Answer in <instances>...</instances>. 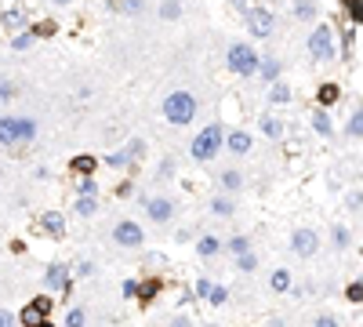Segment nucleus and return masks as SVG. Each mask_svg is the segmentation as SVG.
Segmentation results:
<instances>
[{
  "instance_id": "obj_57",
  "label": "nucleus",
  "mask_w": 363,
  "mask_h": 327,
  "mask_svg": "<svg viewBox=\"0 0 363 327\" xmlns=\"http://www.w3.org/2000/svg\"><path fill=\"white\" fill-rule=\"evenodd\" d=\"M208 327H218V324H208Z\"/></svg>"
},
{
  "instance_id": "obj_37",
  "label": "nucleus",
  "mask_w": 363,
  "mask_h": 327,
  "mask_svg": "<svg viewBox=\"0 0 363 327\" xmlns=\"http://www.w3.org/2000/svg\"><path fill=\"white\" fill-rule=\"evenodd\" d=\"M175 175H178V160H175V157H164L160 168H156V178H160V182H167V178H175Z\"/></svg>"
},
{
  "instance_id": "obj_43",
  "label": "nucleus",
  "mask_w": 363,
  "mask_h": 327,
  "mask_svg": "<svg viewBox=\"0 0 363 327\" xmlns=\"http://www.w3.org/2000/svg\"><path fill=\"white\" fill-rule=\"evenodd\" d=\"M345 11H349V19L356 26H363V0H345Z\"/></svg>"
},
{
  "instance_id": "obj_9",
  "label": "nucleus",
  "mask_w": 363,
  "mask_h": 327,
  "mask_svg": "<svg viewBox=\"0 0 363 327\" xmlns=\"http://www.w3.org/2000/svg\"><path fill=\"white\" fill-rule=\"evenodd\" d=\"M113 240L120 244V248L135 251V248H142V244H146V233H142V225H138V222H131V218H120V222L113 225Z\"/></svg>"
},
{
  "instance_id": "obj_52",
  "label": "nucleus",
  "mask_w": 363,
  "mask_h": 327,
  "mask_svg": "<svg viewBox=\"0 0 363 327\" xmlns=\"http://www.w3.org/2000/svg\"><path fill=\"white\" fill-rule=\"evenodd\" d=\"M131 193H135V186H131V182H120V186H117V196H120V200H128Z\"/></svg>"
},
{
  "instance_id": "obj_41",
  "label": "nucleus",
  "mask_w": 363,
  "mask_h": 327,
  "mask_svg": "<svg viewBox=\"0 0 363 327\" xmlns=\"http://www.w3.org/2000/svg\"><path fill=\"white\" fill-rule=\"evenodd\" d=\"M178 15H182V4H178V0H164V4H160V19L175 22Z\"/></svg>"
},
{
  "instance_id": "obj_24",
  "label": "nucleus",
  "mask_w": 363,
  "mask_h": 327,
  "mask_svg": "<svg viewBox=\"0 0 363 327\" xmlns=\"http://www.w3.org/2000/svg\"><path fill=\"white\" fill-rule=\"evenodd\" d=\"M291 98H294V91H291L287 80H276V84H269V106H287Z\"/></svg>"
},
{
  "instance_id": "obj_49",
  "label": "nucleus",
  "mask_w": 363,
  "mask_h": 327,
  "mask_svg": "<svg viewBox=\"0 0 363 327\" xmlns=\"http://www.w3.org/2000/svg\"><path fill=\"white\" fill-rule=\"evenodd\" d=\"M0 327H22V324H19V317H15L11 309L0 305Z\"/></svg>"
},
{
  "instance_id": "obj_3",
  "label": "nucleus",
  "mask_w": 363,
  "mask_h": 327,
  "mask_svg": "<svg viewBox=\"0 0 363 327\" xmlns=\"http://www.w3.org/2000/svg\"><path fill=\"white\" fill-rule=\"evenodd\" d=\"M37 138V120L29 117H0V145L15 150V145H26Z\"/></svg>"
},
{
  "instance_id": "obj_54",
  "label": "nucleus",
  "mask_w": 363,
  "mask_h": 327,
  "mask_svg": "<svg viewBox=\"0 0 363 327\" xmlns=\"http://www.w3.org/2000/svg\"><path fill=\"white\" fill-rule=\"evenodd\" d=\"M229 4H233V8H236V11H244V15H247V11H251V4H247V0H229Z\"/></svg>"
},
{
  "instance_id": "obj_40",
  "label": "nucleus",
  "mask_w": 363,
  "mask_h": 327,
  "mask_svg": "<svg viewBox=\"0 0 363 327\" xmlns=\"http://www.w3.org/2000/svg\"><path fill=\"white\" fill-rule=\"evenodd\" d=\"M211 291H214V280H211V276H200V280L193 284V294H196V298H203V302L211 298Z\"/></svg>"
},
{
  "instance_id": "obj_28",
  "label": "nucleus",
  "mask_w": 363,
  "mask_h": 327,
  "mask_svg": "<svg viewBox=\"0 0 363 327\" xmlns=\"http://www.w3.org/2000/svg\"><path fill=\"white\" fill-rule=\"evenodd\" d=\"M226 251H229L233 258H240V255H247V251H255V248H251V237H244V233H236V237H229V240H226Z\"/></svg>"
},
{
  "instance_id": "obj_51",
  "label": "nucleus",
  "mask_w": 363,
  "mask_h": 327,
  "mask_svg": "<svg viewBox=\"0 0 363 327\" xmlns=\"http://www.w3.org/2000/svg\"><path fill=\"white\" fill-rule=\"evenodd\" d=\"M15 98V84L11 80H0V102H11Z\"/></svg>"
},
{
  "instance_id": "obj_39",
  "label": "nucleus",
  "mask_w": 363,
  "mask_h": 327,
  "mask_svg": "<svg viewBox=\"0 0 363 327\" xmlns=\"http://www.w3.org/2000/svg\"><path fill=\"white\" fill-rule=\"evenodd\" d=\"M345 298H349L353 305H360V302H363V276L349 280V287H345Z\"/></svg>"
},
{
  "instance_id": "obj_35",
  "label": "nucleus",
  "mask_w": 363,
  "mask_h": 327,
  "mask_svg": "<svg viewBox=\"0 0 363 327\" xmlns=\"http://www.w3.org/2000/svg\"><path fill=\"white\" fill-rule=\"evenodd\" d=\"M44 320H47V317H40V313H37V309L29 305V302L22 305V313H19V324H22V327H40Z\"/></svg>"
},
{
  "instance_id": "obj_25",
  "label": "nucleus",
  "mask_w": 363,
  "mask_h": 327,
  "mask_svg": "<svg viewBox=\"0 0 363 327\" xmlns=\"http://www.w3.org/2000/svg\"><path fill=\"white\" fill-rule=\"evenodd\" d=\"M312 131H316L320 138H330V135H335V120H330L327 109H316V113H312Z\"/></svg>"
},
{
  "instance_id": "obj_10",
  "label": "nucleus",
  "mask_w": 363,
  "mask_h": 327,
  "mask_svg": "<svg viewBox=\"0 0 363 327\" xmlns=\"http://www.w3.org/2000/svg\"><path fill=\"white\" fill-rule=\"evenodd\" d=\"M247 29H251V37H273V29H276V19H273V11L269 8H251L247 15Z\"/></svg>"
},
{
  "instance_id": "obj_34",
  "label": "nucleus",
  "mask_w": 363,
  "mask_h": 327,
  "mask_svg": "<svg viewBox=\"0 0 363 327\" xmlns=\"http://www.w3.org/2000/svg\"><path fill=\"white\" fill-rule=\"evenodd\" d=\"M33 40H37V33L33 29H22V33H15V37H11V47H15V51H29Z\"/></svg>"
},
{
  "instance_id": "obj_6",
  "label": "nucleus",
  "mask_w": 363,
  "mask_h": 327,
  "mask_svg": "<svg viewBox=\"0 0 363 327\" xmlns=\"http://www.w3.org/2000/svg\"><path fill=\"white\" fill-rule=\"evenodd\" d=\"M73 266L69 262H47L44 266V287H47V294H69V287H73Z\"/></svg>"
},
{
  "instance_id": "obj_46",
  "label": "nucleus",
  "mask_w": 363,
  "mask_h": 327,
  "mask_svg": "<svg viewBox=\"0 0 363 327\" xmlns=\"http://www.w3.org/2000/svg\"><path fill=\"white\" fill-rule=\"evenodd\" d=\"M138 287H142V280H135V276H128V280L120 284V294H124V298H138Z\"/></svg>"
},
{
  "instance_id": "obj_2",
  "label": "nucleus",
  "mask_w": 363,
  "mask_h": 327,
  "mask_svg": "<svg viewBox=\"0 0 363 327\" xmlns=\"http://www.w3.org/2000/svg\"><path fill=\"white\" fill-rule=\"evenodd\" d=\"M196 113H200V102H196L193 91H171L164 98V117H167V124H175V127L193 124Z\"/></svg>"
},
{
  "instance_id": "obj_22",
  "label": "nucleus",
  "mask_w": 363,
  "mask_h": 327,
  "mask_svg": "<svg viewBox=\"0 0 363 327\" xmlns=\"http://www.w3.org/2000/svg\"><path fill=\"white\" fill-rule=\"evenodd\" d=\"M102 164H105V168H113V171H128V168H135V160H131L128 150H113V153H105Z\"/></svg>"
},
{
  "instance_id": "obj_5",
  "label": "nucleus",
  "mask_w": 363,
  "mask_h": 327,
  "mask_svg": "<svg viewBox=\"0 0 363 327\" xmlns=\"http://www.w3.org/2000/svg\"><path fill=\"white\" fill-rule=\"evenodd\" d=\"M226 62H229L233 77H255V73H258V65H262V55H258L251 44L240 40V44H233V47H229Z\"/></svg>"
},
{
  "instance_id": "obj_38",
  "label": "nucleus",
  "mask_w": 363,
  "mask_h": 327,
  "mask_svg": "<svg viewBox=\"0 0 363 327\" xmlns=\"http://www.w3.org/2000/svg\"><path fill=\"white\" fill-rule=\"evenodd\" d=\"M29 305H33L40 317H51V309H55V298H51V294H37V298H29Z\"/></svg>"
},
{
  "instance_id": "obj_31",
  "label": "nucleus",
  "mask_w": 363,
  "mask_h": 327,
  "mask_svg": "<svg viewBox=\"0 0 363 327\" xmlns=\"http://www.w3.org/2000/svg\"><path fill=\"white\" fill-rule=\"evenodd\" d=\"M233 266H236V273H255L258 269V251H247L240 258H233Z\"/></svg>"
},
{
  "instance_id": "obj_30",
  "label": "nucleus",
  "mask_w": 363,
  "mask_h": 327,
  "mask_svg": "<svg viewBox=\"0 0 363 327\" xmlns=\"http://www.w3.org/2000/svg\"><path fill=\"white\" fill-rule=\"evenodd\" d=\"M73 211H76L81 218H94V211H99V196H76Z\"/></svg>"
},
{
  "instance_id": "obj_17",
  "label": "nucleus",
  "mask_w": 363,
  "mask_h": 327,
  "mask_svg": "<svg viewBox=\"0 0 363 327\" xmlns=\"http://www.w3.org/2000/svg\"><path fill=\"white\" fill-rule=\"evenodd\" d=\"M218 189H222V193H229V196H236V193L244 189V171L226 168L222 175H218Z\"/></svg>"
},
{
  "instance_id": "obj_42",
  "label": "nucleus",
  "mask_w": 363,
  "mask_h": 327,
  "mask_svg": "<svg viewBox=\"0 0 363 327\" xmlns=\"http://www.w3.org/2000/svg\"><path fill=\"white\" fill-rule=\"evenodd\" d=\"M91 273H94V262H87V258H76L73 262V276H76V280H87Z\"/></svg>"
},
{
  "instance_id": "obj_4",
  "label": "nucleus",
  "mask_w": 363,
  "mask_h": 327,
  "mask_svg": "<svg viewBox=\"0 0 363 327\" xmlns=\"http://www.w3.org/2000/svg\"><path fill=\"white\" fill-rule=\"evenodd\" d=\"M309 55L316 58V62H335V58H338V47H335V26H330V22L312 26V33H309Z\"/></svg>"
},
{
  "instance_id": "obj_44",
  "label": "nucleus",
  "mask_w": 363,
  "mask_h": 327,
  "mask_svg": "<svg viewBox=\"0 0 363 327\" xmlns=\"http://www.w3.org/2000/svg\"><path fill=\"white\" fill-rule=\"evenodd\" d=\"M345 207H349V211H363V189H349V193H345Z\"/></svg>"
},
{
  "instance_id": "obj_21",
  "label": "nucleus",
  "mask_w": 363,
  "mask_h": 327,
  "mask_svg": "<svg viewBox=\"0 0 363 327\" xmlns=\"http://www.w3.org/2000/svg\"><path fill=\"white\" fill-rule=\"evenodd\" d=\"M0 26L11 29V33H22V29L29 26V19H26V11H22V8H11V11L0 15Z\"/></svg>"
},
{
  "instance_id": "obj_13",
  "label": "nucleus",
  "mask_w": 363,
  "mask_h": 327,
  "mask_svg": "<svg viewBox=\"0 0 363 327\" xmlns=\"http://www.w3.org/2000/svg\"><path fill=\"white\" fill-rule=\"evenodd\" d=\"M160 287H164L160 276H146V280H142V287H138V305L149 309V305L156 302V294H160Z\"/></svg>"
},
{
  "instance_id": "obj_45",
  "label": "nucleus",
  "mask_w": 363,
  "mask_h": 327,
  "mask_svg": "<svg viewBox=\"0 0 363 327\" xmlns=\"http://www.w3.org/2000/svg\"><path fill=\"white\" fill-rule=\"evenodd\" d=\"M124 150H128V153H131V160L138 164L142 157H146V142H142V138H131L128 145H124Z\"/></svg>"
},
{
  "instance_id": "obj_15",
  "label": "nucleus",
  "mask_w": 363,
  "mask_h": 327,
  "mask_svg": "<svg viewBox=\"0 0 363 327\" xmlns=\"http://www.w3.org/2000/svg\"><path fill=\"white\" fill-rule=\"evenodd\" d=\"M99 168H102V160H99V157H91V153H76V157L69 160V171H73V175H81V178H84V175H94Z\"/></svg>"
},
{
  "instance_id": "obj_33",
  "label": "nucleus",
  "mask_w": 363,
  "mask_h": 327,
  "mask_svg": "<svg viewBox=\"0 0 363 327\" xmlns=\"http://www.w3.org/2000/svg\"><path fill=\"white\" fill-rule=\"evenodd\" d=\"M66 327H87V305H69Z\"/></svg>"
},
{
  "instance_id": "obj_20",
  "label": "nucleus",
  "mask_w": 363,
  "mask_h": 327,
  "mask_svg": "<svg viewBox=\"0 0 363 327\" xmlns=\"http://www.w3.org/2000/svg\"><path fill=\"white\" fill-rule=\"evenodd\" d=\"M291 287H294V276H291V269H273L269 273V291H276V294H291Z\"/></svg>"
},
{
  "instance_id": "obj_18",
  "label": "nucleus",
  "mask_w": 363,
  "mask_h": 327,
  "mask_svg": "<svg viewBox=\"0 0 363 327\" xmlns=\"http://www.w3.org/2000/svg\"><path fill=\"white\" fill-rule=\"evenodd\" d=\"M291 15L298 22H316L320 8H316V0H291Z\"/></svg>"
},
{
  "instance_id": "obj_29",
  "label": "nucleus",
  "mask_w": 363,
  "mask_h": 327,
  "mask_svg": "<svg viewBox=\"0 0 363 327\" xmlns=\"http://www.w3.org/2000/svg\"><path fill=\"white\" fill-rule=\"evenodd\" d=\"M345 135H349V138H363V106H356L349 113V120H345Z\"/></svg>"
},
{
  "instance_id": "obj_36",
  "label": "nucleus",
  "mask_w": 363,
  "mask_h": 327,
  "mask_svg": "<svg viewBox=\"0 0 363 327\" xmlns=\"http://www.w3.org/2000/svg\"><path fill=\"white\" fill-rule=\"evenodd\" d=\"M102 189H99V178L94 175H84L81 182H76V196H99Z\"/></svg>"
},
{
  "instance_id": "obj_1",
  "label": "nucleus",
  "mask_w": 363,
  "mask_h": 327,
  "mask_svg": "<svg viewBox=\"0 0 363 327\" xmlns=\"http://www.w3.org/2000/svg\"><path fill=\"white\" fill-rule=\"evenodd\" d=\"M222 145H226L222 124H208L200 135H193V142H189V157H193L196 164H211L218 153H222Z\"/></svg>"
},
{
  "instance_id": "obj_8",
  "label": "nucleus",
  "mask_w": 363,
  "mask_h": 327,
  "mask_svg": "<svg viewBox=\"0 0 363 327\" xmlns=\"http://www.w3.org/2000/svg\"><path fill=\"white\" fill-rule=\"evenodd\" d=\"M291 251L298 258H312V255L320 251V233L312 225H298L294 233H291Z\"/></svg>"
},
{
  "instance_id": "obj_32",
  "label": "nucleus",
  "mask_w": 363,
  "mask_h": 327,
  "mask_svg": "<svg viewBox=\"0 0 363 327\" xmlns=\"http://www.w3.org/2000/svg\"><path fill=\"white\" fill-rule=\"evenodd\" d=\"M316 98H320V106L327 109V106H335L338 98H341V88H338V84H323V88L316 91Z\"/></svg>"
},
{
  "instance_id": "obj_48",
  "label": "nucleus",
  "mask_w": 363,
  "mask_h": 327,
  "mask_svg": "<svg viewBox=\"0 0 363 327\" xmlns=\"http://www.w3.org/2000/svg\"><path fill=\"white\" fill-rule=\"evenodd\" d=\"M312 327H341V320L335 313H320L316 320H312Z\"/></svg>"
},
{
  "instance_id": "obj_16",
  "label": "nucleus",
  "mask_w": 363,
  "mask_h": 327,
  "mask_svg": "<svg viewBox=\"0 0 363 327\" xmlns=\"http://www.w3.org/2000/svg\"><path fill=\"white\" fill-rule=\"evenodd\" d=\"M258 131H262L265 138L280 142V138H283V120L276 117V113H262V117H258Z\"/></svg>"
},
{
  "instance_id": "obj_27",
  "label": "nucleus",
  "mask_w": 363,
  "mask_h": 327,
  "mask_svg": "<svg viewBox=\"0 0 363 327\" xmlns=\"http://www.w3.org/2000/svg\"><path fill=\"white\" fill-rule=\"evenodd\" d=\"M109 8L120 11V15H131V19H135V15L146 11V0H109Z\"/></svg>"
},
{
  "instance_id": "obj_56",
  "label": "nucleus",
  "mask_w": 363,
  "mask_h": 327,
  "mask_svg": "<svg viewBox=\"0 0 363 327\" xmlns=\"http://www.w3.org/2000/svg\"><path fill=\"white\" fill-rule=\"evenodd\" d=\"M51 4H69V0H51Z\"/></svg>"
},
{
  "instance_id": "obj_26",
  "label": "nucleus",
  "mask_w": 363,
  "mask_h": 327,
  "mask_svg": "<svg viewBox=\"0 0 363 327\" xmlns=\"http://www.w3.org/2000/svg\"><path fill=\"white\" fill-rule=\"evenodd\" d=\"M330 244H335V251H349V244H353L349 225H345V222H338L335 229H330Z\"/></svg>"
},
{
  "instance_id": "obj_11",
  "label": "nucleus",
  "mask_w": 363,
  "mask_h": 327,
  "mask_svg": "<svg viewBox=\"0 0 363 327\" xmlns=\"http://www.w3.org/2000/svg\"><path fill=\"white\" fill-rule=\"evenodd\" d=\"M40 233L51 237V240H62L66 237V215H62V211H44L40 215Z\"/></svg>"
},
{
  "instance_id": "obj_14",
  "label": "nucleus",
  "mask_w": 363,
  "mask_h": 327,
  "mask_svg": "<svg viewBox=\"0 0 363 327\" xmlns=\"http://www.w3.org/2000/svg\"><path fill=\"white\" fill-rule=\"evenodd\" d=\"M208 207H211V215H218V218H233V215H236V196H229V193H214Z\"/></svg>"
},
{
  "instance_id": "obj_53",
  "label": "nucleus",
  "mask_w": 363,
  "mask_h": 327,
  "mask_svg": "<svg viewBox=\"0 0 363 327\" xmlns=\"http://www.w3.org/2000/svg\"><path fill=\"white\" fill-rule=\"evenodd\" d=\"M33 33H37V37H47V33H55V26H51V22H40Z\"/></svg>"
},
{
  "instance_id": "obj_12",
  "label": "nucleus",
  "mask_w": 363,
  "mask_h": 327,
  "mask_svg": "<svg viewBox=\"0 0 363 327\" xmlns=\"http://www.w3.org/2000/svg\"><path fill=\"white\" fill-rule=\"evenodd\" d=\"M251 145H255V135H247V131H229V135H226V150L233 157H247Z\"/></svg>"
},
{
  "instance_id": "obj_7",
  "label": "nucleus",
  "mask_w": 363,
  "mask_h": 327,
  "mask_svg": "<svg viewBox=\"0 0 363 327\" xmlns=\"http://www.w3.org/2000/svg\"><path fill=\"white\" fill-rule=\"evenodd\" d=\"M138 204L146 211V218L156 225H167L175 218V200H171V196H138Z\"/></svg>"
},
{
  "instance_id": "obj_47",
  "label": "nucleus",
  "mask_w": 363,
  "mask_h": 327,
  "mask_svg": "<svg viewBox=\"0 0 363 327\" xmlns=\"http://www.w3.org/2000/svg\"><path fill=\"white\" fill-rule=\"evenodd\" d=\"M208 302H211V305H226V302H229V291H226L222 284H214V291H211Z\"/></svg>"
},
{
  "instance_id": "obj_19",
  "label": "nucleus",
  "mask_w": 363,
  "mask_h": 327,
  "mask_svg": "<svg viewBox=\"0 0 363 327\" xmlns=\"http://www.w3.org/2000/svg\"><path fill=\"white\" fill-rule=\"evenodd\" d=\"M258 73H262V80H265V84H276V80L283 77V62H280L276 55H262Z\"/></svg>"
},
{
  "instance_id": "obj_23",
  "label": "nucleus",
  "mask_w": 363,
  "mask_h": 327,
  "mask_svg": "<svg viewBox=\"0 0 363 327\" xmlns=\"http://www.w3.org/2000/svg\"><path fill=\"white\" fill-rule=\"evenodd\" d=\"M222 248H226V244L218 240L214 233H203V237L196 240V255H200V258H214V255L222 251Z\"/></svg>"
},
{
  "instance_id": "obj_50",
  "label": "nucleus",
  "mask_w": 363,
  "mask_h": 327,
  "mask_svg": "<svg viewBox=\"0 0 363 327\" xmlns=\"http://www.w3.org/2000/svg\"><path fill=\"white\" fill-rule=\"evenodd\" d=\"M167 327H196V324H193V317H189V313H175Z\"/></svg>"
},
{
  "instance_id": "obj_55",
  "label": "nucleus",
  "mask_w": 363,
  "mask_h": 327,
  "mask_svg": "<svg viewBox=\"0 0 363 327\" xmlns=\"http://www.w3.org/2000/svg\"><path fill=\"white\" fill-rule=\"evenodd\" d=\"M40 327H58V324H51V320H44V324H40Z\"/></svg>"
}]
</instances>
